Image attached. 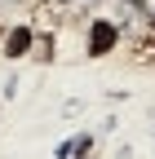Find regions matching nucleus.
I'll return each instance as SVG.
<instances>
[{
  "label": "nucleus",
  "mask_w": 155,
  "mask_h": 159,
  "mask_svg": "<svg viewBox=\"0 0 155 159\" xmlns=\"http://www.w3.org/2000/svg\"><path fill=\"white\" fill-rule=\"evenodd\" d=\"M115 44H120V27H115L111 18H93V22H89V44H84V53H89V57H106V53H115Z\"/></svg>",
  "instance_id": "1"
},
{
  "label": "nucleus",
  "mask_w": 155,
  "mask_h": 159,
  "mask_svg": "<svg viewBox=\"0 0 155 159\" xmlns=\"http://www.w3.org/2000/svg\"><path fill=\"white\" fill-rule=\"evenodd\" d=\"M146 22H151V31H155V9H146Z\"/></svg>",
  "instance_id": "6"
},
{
  "label": "nucleus",
  "mask_w": 155,
  "mask_h": 159,
  "mask_svg": "<svg viewBox=\"0 0 155 159\" xmlns=\"http://www.w3.org/2000/svg\"><path fill=\"white\" fill-rule=\"evenodd\" d=\"M31 53H35V62H49V57H53V40L35 31V44H31Z\"/></svg>",
  "instance_id": "4"
},
{
  "label": "nucleus",
  "mask_w": 155,
  "mask_h": 159,
  "mask_svg": "<svg viewBox=\"0 0 155 159\" xmlns=\"http://www.w3.org/2000/svg\"><path fill=\"white\" fill-rule=\"evenodd\" d=\"M35 22H45V27H53V22H58V9L40 5V9H35Z\"/></svg>",
  "instance_id": "5"
},
{
  "label": "nucleus",
  "mask_w": 155,
  "mask_h": 159,
  "mask_svg": "<svg viewBox=\"0 0 155 159\" xmlns=\"http://www.w3.org/2000/svg\"><path fill=\"white\" fill-rule=\"evenodd\" d=\"M53 5H67V0H53Z\"/></svg>",
  "instance_id": "7"
},
{
  "label": "nucleus",
  "mask_w": 155,
  "mask_h": 159,
  "mask_svg": "<svg viewBox=\"0 0 155 159\" xmlns=\"http://www.w3.org/2000/svg\"><path fill=\"white\" fill-rule=\"evenodd\" d=\"M151 62H155V31L133 35V44H129V66H151Z\"/></svg>",
  "instance_id": "3"
},
{
  "label": "nucleus",
  "mask_w": 155,
  "mask_h": 159,
  "mask_svg": "<svg viewBox=\"0 0 155 159\" xmlns=\"http://www.w3.org/2000/svg\"><path fill=\"white\" fill-rule=\"evenodd\" d=\"M31 44H35V27L18 22V27H9V31H5V40H0V53H5V57H27V53H31Z\"/></svg>",
  "instance_id": "2"
}]
</instances>
